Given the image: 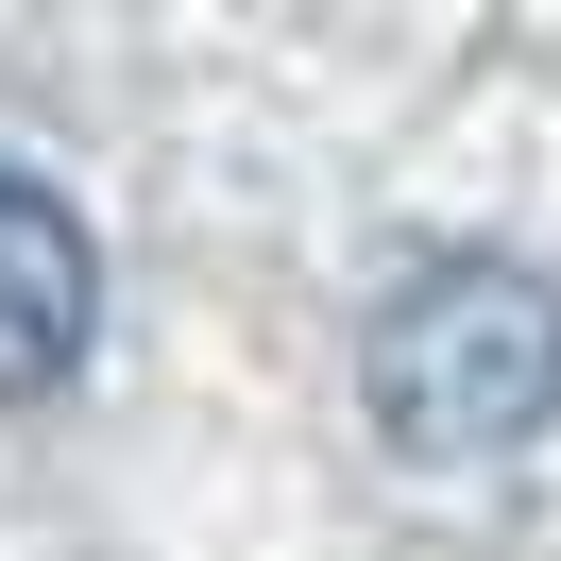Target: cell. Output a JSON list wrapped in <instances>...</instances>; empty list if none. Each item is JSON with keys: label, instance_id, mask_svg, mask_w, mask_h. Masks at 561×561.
<instances>
[{"label": "cell", "instance_id": "7a4b0ae2", "mask_svg": "<svg viewBox=\"0 0 561 561\" xmlns=\"http://www.w3.org/2000/svg\"><path fill=\"white\" fill-rule=\"evenodd\" d=\"M85 341H103V239H85L69 187L0 171V409L69 391V375H85Z\"/></svg>", "mask_w": 561, "mask_h": 561}, {"label": "cell", "instance_id": "6da1fadb", "mask_svg": "<svg viewBox=\"0 0 561 561\" xmlns=\"http://www.w3.org/2000/svg\"><path fill=\"white\" fill-rule=\"evenodd\" d=\"M357 391L409 459H527L561 425V289L527 255H425L357 341Z\"/></svg>", "mask_w": 561, "mask_h": 561}]
</instances>
